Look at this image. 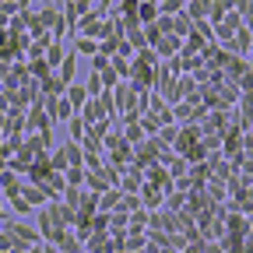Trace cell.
<instances>
[{"label": "cell", "mask_w": 253, "mask_h": 253, "mask_svg": "<svg viewBox=\"0 0 253 253\" xmlns=\"http://www.w3.org/2000/svg\"><path fill=\"white\" fill-rule=\"evenodd\" d=\"M81 4H84V7H91V0H81Z\"/></svg>", "instance_id": "obj_13"}, {"label": "cell", "mask_w": 253, "mask_h": 253, "mask_svg": "<svg viewBox=\"0 0 253 253\" xmlns=\"http://www.w3.org/2000/svg\"><path fill=\"white\" fill-rule=\"evenodd\" d=\"M116 99H120V109H130L134 106V88L130 84H116Z\"/></svg>", "instance_id": "obj_3"}, {"label": "cell", "mask_w": 253, "mask_h": 253, "mask_svg": "<svg viewBox=\"0 0 253 253\" xmlns=\"http://www.w3.org/2000/svg\"><path fill=\"white\" fill-rule=\"evenodd\" d=\"M67 102H71L74 109H78V106H84V102H88V88H81V84H71V88H67Z\"/></svg>", "instance_id": "obj_2"}, {"label": "cell", "mask_w": 253, "mask_h": 253, "mask_svg": "<svg viewBox=\"0 0 253 253\" xmlns=\"http://www.w3.org/2000/svg\"><path fill=\"white\" fill-rule=\"evenodd\" d=\"M81 32L91 39V36H106V25H102V18H95V14H88V18H81Z\"/></svg>", "instance_id": "obj_1"}, {"label": "cell", "mask_w": 253, "mask_h": 253, "mask_svg": "<svg viewBox=\"0 0 253 253\" xmlns=\"http://www.w3.org/2000/svg\"><path fill=\"white\" fill-rule=\"evenodd\" d=\"M102 109H106L102 102H84V120H91V123L102 120Z\"/></svg>", "instance_id": "obj_5"}, {"label": "cell", "mask_w": 253, "mask_h": 253, "mask_svg": "<svg viewBox=\"0 0 253 253\" xmlns=\"http://www.w3.org/2000/svg\"><path fill=\"white\" fill-rule=\"evenodd\" d=\"M99 91H102V78L91 74V78H88V95H99Z\"/></svg>", "instance_id": "obj_10"}, {"label": "cell", "mask_w": 253, "mask_h": 253, "mask_svg": "<svg viewBox=\"0 0 253 253\" xmlns=\"http://www.w3.org/2000/svg\"><path fill=\"white\" fill-rule=\"evenodd\" d=\"M63 60V49L60 46H49V63H60Z\"/></svg>", "instance_id": "obj_12"}, {"label": "cell", "mask_w": 253, "mask_h": 253, "mask_svg": "<svg viewBox=\"0 0 253 253\" xmlns=\"http://www.w3.org/2000/svg\"><path fill=\"white\" fill-rule=\"evenodd\" d=\"M74 63H78V60H74V53L60 60V81H67V84H71V78H74Z\"/></svg>", "instance_id": "obj_4"}, {"label": "cell", "mask_w": 253, "mask_h": 253, "mask_svg": "<svg viewBox=\"0 0 253 253\" xmlns=\"http://www.w3.org/2000/svg\"><path fill=\"white\" fill-rule=\"evenodd\" d=\"M91 67H95V71H106V67H109V56H106V53H95V56H91Z\"/></svg>", "instance_id": "obj_9"}, {"label": "cell", "mask_w": 253, "mask_h": 253, "mask_svg": "<svg viewBox=\"0 0 253 253\" xmlns=\"http://www.w3.org/2000/svg\"><path fill=\"white\" fill-rule=\"evenodd\" d=\"M81 137H84V120L71 116V141H81Z\"/></svg>", "instance_id": "obj_8"}, {"label": "cell", "mask_w": 253, "mask_h": 253, "mask_svg": "<svg viewBox=\"0 0 253 253\" xmlns=\"http://www.w3.org/2000/svg\"><path fill=\"white\" fill-rule=\"evenodd\" d=\"M78 53L95 56V53H99V42H95V39H88V36H81V39H78Z\"/></svg>", "instance_id": "obj_6"}, {"label": "cell", "mask_w": 253, "mask_h": 253, "mask_svg": "<svg viewBox=\"0 0 253 253\" xmlns=\"http://www.w3.org/2000/svg\"><path fill=\"white\" fill-rule=\"evenodd\" d=\"M137 4H141V0H123V18H130V14H137Z\"/></svg>", "instance_id": "obj_11"}, {"label": "cell", "mask_w": 253, "mask_h": 253, "mask_svg": "<svg viewBox=\"0 0 253 253\" xmlns=\"http://www.w3.org/2000/svg\"><path fill=\"white\" fill-rule=\"evenodd\" d=\"M204 14H211V4L208 0H194L190 4V18H204Z\"/></svg>", "instance_id": "obj_7"}]
</instances>
